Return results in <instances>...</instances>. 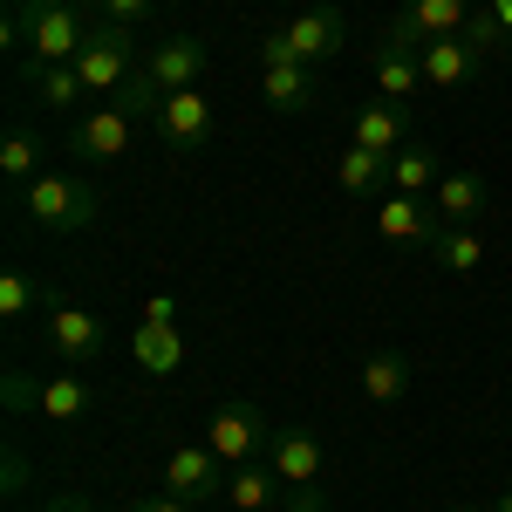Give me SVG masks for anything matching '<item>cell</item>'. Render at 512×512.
<instances>
[{
    "label": "cell",
    "mask_w": 512,
    "mask_h": 512,
    "mask_svg": "<svg viewBox=\"0 0 512 512\" xmlns=\"http://www.w3.org/2000/svg\"><path fill=\"white\" fill-rule=\"evenodd\" d=\"M7 7H21V0H7Z\"/></svg>",
    "instance_id": "obj_38"
},
{
    "label": "cell",
    "mask_w": 512,
    "mask_h": 512,
    "mask_svg": "<svg viewBox=\"0 0 512 512\" xmlns=\"http://www.w3.org/2000/svg\"><path fill=\"white\" fill-rule=\"evenodd\" d=\"M130 512H198V506H185V499L158 492V499H130Z\"/></svg>",
    "instance_id": "obj_32"
},
{
    "label": "cell",
    "mask_w": 512,
    "mask_h": 512,
    "mask_svg": "<svg viewBox=\"0 0 512 512\" xmlns=\"http://www.w3.org/2000/svg\"><path fill=\"white\" fill-rule=\"evenodd\" d=\"M362 396L369 403H403V390H410V355H396V349H376L369 362H362Z\"/></svg>",
    "instance_id": "obj_24"
},
{
    "label": "cell",
    "mask_w": 512,
    "mask_h": 512,
    "mask_svg": "<svg viewBox=\"0 0 512 512\" xmlns=\"http://www.w3.org/2000/svg\"><path fill=\"white\" fill-rule=\"evenodd\" d=\"M294 512H328V499H321V485H308V492H294Z\"/></svg>",
    "instance_id": "obj_34"
},
{
    "label": "cell",
    "mask_w": 512,
    "mask_h": 512,
    "mask_svg": "<svg viewBox=\"0 0 512 512\" xmlns=\"http://www.w3.org/2000/svg\"><path fill=\"white\" fill-rule=\"evenodd\" d=\"M492 512H512V485H506V492H499V499H492Z\"/></svg>",
    "instance_id": "obj_36"
},
{
    "label": "cell",
    "mask_w": 512,
    "mask_h": 512,
    "mask_svg": "<svg viewBox=\"0 0 512 512\" xmlns=\"http://www.w3.org/2000/svg\"><path fill=\"white\" fill-rule=\"evenodd\" d=\"M267 465L280 472V485L287 492H308V485H321V465H328V451H321L315 431H301V424H280L274 444H267Z\"/></svg>",
    "instance_id": "obj_15"
},
{
    "label": "cell",
    "mask_w": 512,
    "mask_h": 512,
    "mask_svg": "<svg viewBox=\"0 0 512 512\" xmlns=\"http://www.w3.org/2000/svg\"><path fill=\"white\" fill-rule=\"evenodd\" d=\"M226 478H233V465H226L212 444H178V451L164 458V492H171V499H185V506L226 499Z\"/></svg>",
    "instance_id": "obj_8"
},
{
    "label": "cell",
    "mask_w": 512,
    "mask_h": 512,
    "mask_svg": "<svg viewBox=\"0 0 512 512\" xmlns=\"http://www.w3.org/2000/svg\"><path fill=\"white\" fill-rule=\"evenodd\" d=\"M376 233H383V239H417V246H431V239L444 233V219H437L431 198H417V192H383V198H376Z\"/></svg>",
    "instance_id": "obj_16"
},
{
    "label": "cell",
    "mask_w": 512,
    "mask_h": 512,
    "mask_svg": "<svg viewBox=\"0 0 512 512\" xmlns=\"http://www.w3.org/2000/svg\"><path fill=\"white\" fill-rule=\"evenodd\" d=\"M7 403H14V410H41L48 424H82V417L96 410V390H89V376H82V369L41 376V383H28V376H7Z\"/></svg>",
    "instance_id": "obj_5"
},
{
    "label": "cell",
    "mask_w": 512,
    "mask_h": 512,
    "mask_svg": "<svg viewBox=\"0 0 512 512\" xmlns=\"http://www.w3.org/2000/svg\"><path fill=\"white\" fill-rule=\"evenodd\" d=\"M485 198H492V185H485L478 171H444L431 205H437L444 226H478V219H485Z\"/></svg>",
    "instance_id": "obj_19"
},
{
    "label": "cell",
    "mask_w": 512,
    "mask_h": 512,
    "mask_svg": "<svg viewBox=\"0 0 512 512\" xmlns=\"http://www.w3.org/2000/svg\"><path fill=\"white\" fill-rule=\"evenodd\" d=\"M485 7L499 14V28H506V35H512V0H485Z\"/></svg>",
    "instance_id": "obj_35"
},
{
    "label": "cell",
    "mask_w": 512,
    "mask_h": 512,
    "mask_svg": "<svg viewBox=\"0 0 512 512\" xmlns=\"http://www.w3.org/2000/svg\"><path fill=\"white\" fill-rule=\"evenodd\" d=\"M369 69H376V96H390V103H410L417 89H424V62H417V48H403V41H376V55H369Z\"/></svg>",
    "instance_id": "obj_18"
},
{
    "label": "cell",
    "mask_w": 512,
    "mask_h": 512,
    "mask_svg": "<svg viewBox=\"0 0 512 512\" xmlns=\"http://www.w3.org/2000/svg\"><path fill=\"white\" fill-rule=\"evenodd\" d=\"M96 21H82L69 0H21L7 7V48H21V62H76Z\"/></svg>",
    "instance_id": "obj_1"
},
{
    "label": "cell",
    "mask_w": 512,
    "mask_h": 512,
    "mask_svg": "<svg viewBox=\"0 0 512 512\" xmlns=\"http://www.w3.org/2000/svg\"><path fill=\"white\" fill-rule=\"evenodd\" d=\"M41 512H96V506H89L82 492H55V499H48V506H41Z\"/></svg>",
    "instance_id": "obj_33"
},
{
    "label": "cell",
    "mask_w": 512,
    "mask_h": 512,
    "mask_svg": "<svg viewBox=\"0 0 512 512\" xmlns=\"http://www.w3.org/2000/svg\"><path fill=\"white\" fill-rule=\"evenodd\" d=\"M0 485H7V499L28 492V451H21V444H7V478H0Z\"/></svg>",
    "instance_id": "obj_31"
},
{
    "label": "cell",
    "mask_w": 512,
    "mask_h": 512,
    "mask_svg": "<svg viewBox=\"0 0 512 512\" xmlns=\"http://www.w3.org/2000/svg\"><path fill=\"white\" fill-rule=\"evenodd\" d=\"M48 294L55 287H41L35 274H0V321H21V315H35V308H48Z\"/></svg>",
    "instance_id": "obj_28"
},
{
    "label": "cell",
    "mask_w": 512,
    "mask_h": 512,
    "mask_svg": "<svg viewBox=\"0 0 512 512\" xmlns=\"http://www.w3.org/2000/svg\"><path fill=\"white\" fill-rule=\"evenodd\" d=\"M178 301L171 294H158L151 308H144V321H137V362L151 369V376H178L185 369V335H178Z\"/></svg>",
    "instance_id": "obj_13"
},
{
    "label": "cell",
    "mask_w": 512,
    "mask_h": 512,
    "mask_svg": "<svg viewBox=\"0 0 512 512\" xmlns=\"http://www.w3.org/2000/svg\"><path fill=\"white\" fill-rule=\"evenodd\" d=\"M431 260L444 267V274H478V260H485L478 226H444V233L431 239Z\"/></svg>",
    "instance_id": "obj_26"
},
{
    "label": "cell",
    "mask_w": 512,
    "mask_h": 512,
    "mask_svg": "<svg viewBox=\"0 0 512 512\" xmlns=\"http://www.w3.org/2000/svg\"><path fill=\"white\" fill-rule=\"evenodd\" d=\"M472 0H403V14L390 21V41L403 48H424V41H451L472 28Z\"/></svg>",
    "instance_id": "obj_11"
},
{
    "label": "cell",
    "mask_w": 512,
    "mask_h": 512,
    "mask_svg": "<svg viewBox=\"0 0 512 512\" xmlns=\"http://www.w3.org/2000/svg\"><path fill=\"white\" fill-rule=\"evenodd\" d=\"M151 130L164 137V151H198L212 137V103H205V82L198 89H171L158 110H151Z\"/></svg>",
    "instance_id": "obj_12"
},
{
    "label": "cell",
    "mask_w": 512,
    "mask_h": 512,
    "mask_svg": "<svg viewBox=\"0 0 512 512\" xmlns=\"http://www.w3.org/2000/svg\"><path fill=\"white\" fill-rule=\"evenodd\" d=\"M137 110H130V103H96V110H89V117H76V130H69V151H76L82 164H117L123 151H130V137H137Z\"/></svg>",
    "instance_id": "obj_7"
},
{
    "label": "cell",
    "mask_w": 512,
    "mask_h": 512,
    "mask_svg": "<svg viewBox=\"0 0 512 512\" xmlns=\"http://www.w3.org/2000/svg\"><path fill=\"white\" fill-rule=\"evenodd\" d=\"M69 7H103V0H69Z\"/></svg>",
    "instance_id": "obj_37"
},
{
    "label": "cell",
    "mask_w": 512,
    "mask_h": 512,
    "mask_svg": "<svg viewBox=\"0 0 512 512\" xmlns=\"http://www.w3.org/2000/svg\"><path fill=\"white\" fill-rule=\"evenodd\" d=\"M151 7H158V0H103L96 14L117 21V28H137V21H151Z\"/></svg>",
    "instance_id": "obj_30"
},
{
    "label": "cell",
    "mask_w": 512,
    "mask_h": 512,
    "mask_svg": "<svg viewBox=\"0 0 512 512\" xmlns=\"http://www.w3.org/2000/svg\"><path fill=\"white\" fill-rule=\"evenodd\" d=\"M21 205H28V219L41 233H55V239H76L103 219V198H96V185L82 171H41L35 185L21 192Z\"/></svg>",
    "instance_id": "obj_2"
},
{
    "label": "cell",
    "mask_w": 512,
    "mask_h": 512,
    "mask_svg": "<svg viewBox=\"0 0 512 512\" xmlns=\"http://www.w3.org/2000/svg\"><path fill=\"white\" fill-rule=\"evenodd\" d=\"M137 35L130 28H117V21H96L89 28V41H82V55H76V76L89 96H110V89H123V82L137 76Z\"/></svg>",
    "instance_id": "obj_4"
},
{
    "label": "cell",
    "mask_w": 512,
    "mask_h": 512,
    "mask_svg": "<svg viewBox=\"0 0 512 512\" xmlns=\"http://www.w3.org/2000/svg\"><path fill=\"white\" fill-rule=\"evenodd\" d=\"M205 62H212V48H205L198 35H164V41L144 48L137 76H151V89L171 96V89H198V82H205Z\"/></svg>",
    "instance_id": "obj_9"
},
{
    "label": "cell",
    "mask_w": 512,
    "mask_h": 512,
    "mask_svg": "<svg viewBox=\"0 0 512 512\" xmlns=\"http://www.w3.org/2000/svg\"><path fill=\"white\" fill-rule=\"evenodd\" d=\"M437 178H444V158H437V144H403L390 158V192H437Z\"/></svg>",
    "instance_id": "obj_23"
},
{
    "label": "cell",
    "mask_w": 512,
    "mask_h": 512,
    "mask_svg": "<svg viewBox=\"0 0 512 512\" xmlns=\"http://www.w3.org/2000/svg\"><path fill=\"white\" fill-rule=\"evenodd\" d=\"M260 96H267V110H280V117H301V110H315V96H321V82L308 62H294V48L274 35H260Z\"/></svg>",
    "instance_id": "obj_3"
},
{
    "label": "cell",
    "mask_w": 512,
    "mask_h": 512,
    "mask_svg": "<svg viewBox=\"0 0 512 512\" xmlns=\"http://www.w3.org/2000/svg\"><path fill=\"white\" fill-rule=\"evenodd\" d=\"M280 41L294 48V62L321 69V62H335V55L349 48V21H342L335 7H308V14H294V21L280 28Z\"/></svg>",
    "instance_id": "obj_14"
},
{
    "label": "cell",
    "mask_w": 512,
    "mask_h": 512,
    "mask_svg": "<svg viewBox=\"0 0 512 512\" xmlns=\"http://www.w3.org/2000/svg\"><path fill=\"white\" fill-rule=\"evenodd\" d=\"M417 62H424V89H465V82L478 76L485 55H478L465 35H451V41H424Z\"/></svg>",
    "instance_id": "obj_17"
},
{
    "label": "cell",
    "mask_w": 512,
    "mask_h": 512,
    "mask_svg": "<svg viewBox=\"0 0 512 512\" xmlns=\"http://www.w3.org/2000/svg\"><path fill=\"white\" fill-rule=\"evenodd\" d=\"M280 472L267 465V458H253V465H233V478H226V499H233V512H274L280 506Z\"/></svg>",
    "instance_id": "obj_22"
},
{
    "label": "cell",
    "mask_w": 512,
    "mask_h": 512,
    "mask_svg": "<svg viewBox=\"0 0 512 512\" xmlns=\"http://www.w3.org/2000/svg\"><path fill=\"white\" fill-rule=\"evenodd\" d=\"M274 431H280V424L260 410V403H219L212 424H205V444H212L226 465H253V458H267Z\"/></svg>",
    "instance_id": "obj_6"
},
{
    "label": "cell",
    "mask_w": 512,
    "mask_h": 512,
    "mask_svg": "<svg viewBox=\"0 0 512 512\" xmlns=\"http://www.w3.org/2000/svg\"><path fill=\"white\" fill-rule=\"evenodd\" d=\"M21 82L35 89V103L41 110H76L82 96V76H76V62H21Z\"/></svg>",
    "instance_id": "obj_21"
},
{
    "label": "cell",
    "mask_w": 512,
    "mask_h": 512,
    "mask_svg": "<svg viewBox=\"0 0 512 512\" xmlns=\"http://www.w3.org/2000/svg\"><path fill=\"white\" fill-rule=\"evenodd\" d=\"M465 41H472V48H478V55H492V48H506V28H499V14H492V7H478V14H472V28H465Z\"/></svg>",
    "instance_id": "obj_29"
},
{
    "label": "cell",
    "mask_w": 512,
    "mask_h": 512,
    "mask_svg": "<svg viewBox=\"0 0 512 512\" xmlns=\"http://www.w3.org/2000/svg\"><path fill=\"white\" fill-rule=\"evenodd\" d=\"M0 178L14 185V192H28L41 178V144H35V130H7L0 137Z\"/></svg>",
    "instance_id": "obj_27"
},
{
    "label": "cell",
    "mask_w": 512,
    "mask_h": 512,
    "mask_svg": "<svg viewBox=\"0 0 512 512\" xmlns=\"http://www.w3.org/2000/svg\"><path fill=\"white\" fill-rule=\"evenodd\" d=\"M48 349L62 369H89L103 355V321L76 301H62V294H48Z\"/></svg>",
    "instance_id": "obj_10"
},
{
    "label": "cell",
    "mask_w": 512,
    "mask_h": 512,
    "mask_svg": "<svg viewBox=\"0 0 512 512\" xmlns=\"http://www.w3.org/2000/svg\"><path fill=\"white\" fill-rule=\"evenodd\" d=\"M335 185H342L349 198L383 192V185H390V158H383V151H362V144H349V151H342V164H335Z\"/></svg>",
    "instance_id": "obj_25"
},
{
    "label": "cell",
    "mask_w": 512,
    "mask_h": 512,
    "mask_svg": "<svg viewBox=\"0 0 512 512\" xmlns=\"http://www.w3.org/2000/svg\"><path fill=\"white\" fill-rule=\"evenodd\" d=\"M355 144H362V151H383V158H396V151L410 144V117H403V103H390V96L362 103V117H355Z\"/></svg>",
    "instance_id": "obj_20"
}]
</instances>
